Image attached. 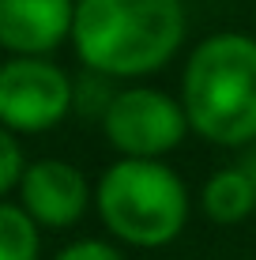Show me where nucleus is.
I'll use <instances>...</instances> for the list:
<instances>
[{"instance_id":"nucleus-10","label":"nucleus","mask_w":256,"mask_h":260,"mask_svg":"<svg viewBox=\"0 0 256 260\" xmlns=\"http://www.w3.org/2000/svg\"><path fill=\"white\" fill-rule=\"evenodd\" d=\"M113 94H117L113 79H109V76H98V72L87 68L83 76L76 79V113L102 121V113H105V106H109Z\"/></svg>"},{"instance_id":"nucleus-11","label":"nucleus","mask_w":256,"mask_h":260,"mask_svg":"<svg viewBox=\"0 0 256 260\" xmlns=\"http://www.w3.org/2000/svg\"><path fill=\"white\" fill-rule=\"evenodd\" d=\"M23 170H26V158H23L19 136L0 124V200H8V196L19 189Z\"/></svg>"},{"instance_id":"nucleus-9","label":"nucleus","mask_w":256,"mask_h":260,"mask_svg":"<svg viewBox=\"0 0 256 260\" xmlns=\"http://www.w3.org/2000/svg\"><path fill=\"white\" fill-rule=\"evenodd\" d=\"M0 260H42V226L12 200H0Z\"/></svg>"},{"instance_id":"nucleus-13","label":"nucleus","mask_w":256,"mask_h":260,"mask_svg":"<svg viewBox=\"0 0 256 260\" xmlns=\"http://www.w3.org/2000/svg\"><path fill=\"white\" fill-rule=\"evenodd\" d=\"M237 166L249 174V181H252V189H256V140L249 143V147H241V162H237Z\"/></svg>"},{"instance_id":"nucleus-8","label":"nucleus","mask_w":256,"mask_h":260,"mask_svg":"<svg viewBox=\"0 0 256 260\" xmlns=\"http://www.w3.org/2000/svg\"><path fill=\"white\" fill-rule=\"evenodd\" d=\"M200 208H204V215L211 222H218V226H237V222H245L256 211V189H252L249 174H245L241 166L215 170L204 181V189H200Z\"/></svg>"},{"instance_id":"nucleus-2","label":"nucleus","mask_w":256,"mask_h":260,"mask_svg":"<svg viewBox=\"0 0 256 260\" xmlns=\"http://www.w3.org/2000/svg\"><path fill=\"white\" fill-rule=\"evenodd\" d=\"M181 106L200 140L249 147L256 140V38L218 30L196 42L181 72Z\"/></svg>"},{"instance_id":"nucleus-3","label":"nucleus","mask_w":256,"mask_h":260,"mask_svg":"<svg viewBox=\"0 0 256 260\" xmlns=\"http://www.w3.org/2000/svg\"><path fill=\"white\" fill-rule=\"evenodd\" d=\"M189 185L166 158H117L94 181V211L121 245L162 249L185 234Z\"/></svg>"},{"instance_id":"nucleus-6","label":"nucleus","mask_w":256,"mask_h":260,"mask_svg":"<svg viewBox=\"0 0 256 260\" xmlns=\"http://www.w3.org/2000/svg\"><path fill=\"white\" fill-rule=\"evenodd\" d=\"M19 204L42 230H68L94 204V185L68 158H34L23 170Z\"/></svg>"},{"instance_id":"nucleus-4","label":"nucleus","mask_w":256,"mask_h":260,"mask_svg":"<svg viewBox=\"0 0 256 260\" xmlns=\"http://www.w3.org/2000/svg\"><path fill=\"white\" fill-rule=\"evenodd\" d=\"M98 124L105 143L121 158H166L192 132L181 98L147 83L117 87Z\"/></svg>"},{"instance_id":"nucleus-7","label":"nucleus","mask_w":256,"mask_h":260,"mask_svg":"<svg viewBox=\"0 0 256 260\" xmlns=\"http://www.w3.org/2000/svg\"><path fill=\"white\" fill-rule=\"evenodd\" d=\"M76 0H0V49L8 57H49L72 42Z\"/></svg>"},{"instance_id":"nucleus-1","label":"nucleus","mask_w":256,"mask_h":260,"mask_svg":"<svg viewBox=\"0 0 256 260\" xmlns=\"http://www.w3.org/2000/svg\"><path fill=\"white\" fill-rule=\"evenodd\" d=\"M185 0H76L72 49L79 64L109 79H143L185 46Z\"/></svg>"},{"instance_id":"nucleus-5","label":"nucleus","mask_w":256,"mask_h":260,"mask_svg":"<svg viewBox=\"0 0 256 260\" xmlns=\"http://www.w3.org/2000/svg\"><path fill=\"white\" fill-rule=\"evenodd\" d=\"M76 113V79L49 57H8L0 64V124L38 136Z\"/></svg>"},{"instance_id":"nucleus-12","label":"nucleus","mask_w":256,"mask_h":260,"mask_svg":"<svg viewBox=\"0 0 256 260\" xmlns=\"http://www.w3.org/2000/svg\"><path fill=\"white\" fill-rule=\"evenodd\" d=\"M53 260H125L113 241H102V238H79L72 245H64Z\"/></svg>"}]
</instances>
